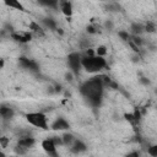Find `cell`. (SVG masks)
<instances>
[{
    "label": "cell",
    "instance_id": "cell-1",
    "mask_svg": "<svg viewBox=\"0 0 157 157\" xmlns=\"http://www.w3.org/2000/svg\"><path fill=\"white\" fill-rule=\"evenodd\" d=\"M81 94L94 107L101 104L102 101V92H103V82L101 80V76L93 77L90 81H86L81 88H80Z\"/></svg>",
    "mask_w": 157,
    "mask_h": 157
},
{
    "label": "cell",
    "instance_id": "cell-2",
    "mask_svg": "<svg viewBox=\"0 0 157 157\" xmlns=\"http://www.w3.org/2000/svg\"><path fill=\"white\" fill-rule=\"evenodd\" d=\"M82 66L86 69V71L88 72H97L99 71L101 69L105 67L107 63H105V59L103 56H83L82 58V61H81Z\"/></svg>",
    "mask_w": 157,
    "mask_h": 157
},
{
    "label": "cell",
    "instance_id": "cell-3",
    "mask_svg": "<svg viewBox=\"0 0 157 157\" xmlns=\"http://www.w3.org/2000/svg\"><path fill=\"white\" fill-rule=\"evenodd\" d=\"M26 120L37 128H40L43 130L48 129V123H47V117L45 114L40 113V112H34V113H28L26 114Z\"/></svg>",
    "mask_w": 157,
    "mask_h": 157
},
{
    "label": "cell",
    "instance_id": "cell-4",
    "mask_svg": "<svg viewBox=\"0 0 157 157\" xmlns=\"http://www.w3.org/2000/svg\"><path fill=\"white\" fill-rule=\"evenodd\" d=\"M81 61H82V56H81L78 53H71V54H69V56H67L69 67H70L74 72H77L78 69H80V66H82Z\"/></svg>",
    "mask_w": 157,
    "mask_h": 157
},
{
    "label": "cell",
    "instance_id": "cell-5",
    "mask_svg": "<svg viewBox=\"0 0 157 157\" xmlns=\"http://www.w3.org/2000/svg\"><path fill=\"white\" fill-rule=\"evenodd\" d=\"M42 148L52 157H59L58 153H56V146L55 144L50 140V139H45L42 141Z\"/></svg>",
    "mask_w": 157,
    "mask_h": 157
},
{
    "label": "cell",
    "instance_id": "cell-6",
    "mask_svg": "<svg viewBox=\"0 0 157 157\" xmlns=\"http://www.w3.org/2000/svg\"><path fill=\"white\" fill-rule=\"evenodd\" d=\"M18 64L23 67V69H28L31 71H38V65L36 61L31 60V59H27L25 56H21L18 58Z\"/></svg>",
    "mask_w": 157,
    "mask_h": 157
},
{
    "label": "cell",
    "instance_id": "cell-7",
    "mask_svg": "<svg viewBox=\"0 0 157 157\" xmlns=\"http://www.w3.org/2000/svg\"><path fill=\"white\" fill-rule=\"evenodd\" d=\"M69 128H70V124L64 118H58L52 124V129L53 130H67Z\"/></svg>",
    "mask_w": 157,
    "mask_h": 157
},
{
    "label": "cell",
    "instance_id": "cell-8",
    "mask_svg": "<svg viewBox=\"0 0 157 157\" xmlns=\"http://www.w3.org/2000/svg\"><path fill=\"white\" fill-rule=\"evenodd\" d=\"M11 38L16 42L26 43V42H29L32 39V36H31V33H27V32H25V33H16L15 32V33L11 34Z\"/></svg>",
    "mask_w": 157,
    "mask_h": 157
},
{
    "label": "cell",
    "instance_id": "cell-9",
    "mask_svg": "<svg viewBox=\"0 0 157 157\" xmlns=\"http://www.w3.org/2000/svg\"><path fill=\"white\" fill-rule=\"evenodd\" d=\"M70 150L74 153H81V152H85L87 150V147H86V145L81 140H75V142L71 145V148Z\"/></svg>",
    "mask_w": 157,
    "mask_h": 157
},
{
    "label": "cell",
    "instance_id": "cell-10",
    "mask_svg": "<svg viewBox=\"0 0 157 157\" xmlns=\"http://www.w3.org/2000/svg\"><path fill=\"white\" fill-rule=\"evenodd\" d=\"M34 144H36V140H34L32 136H28V137H21V139L18 140V144H17V145H20V146H22V147H25V148H29V147H32Z\"/></svg>",
    "mask_w": 157,
    "mask_h": 157
},
{
    "label": "cell",
    "instance_id": "cell-11",
    "mask_svg": "<svg viewBox=\"0 0 157 157\" xmlns=\"http://www.w3.org/2000/svg\"><path fill=\"white\" fill-rule=\"evenodd\" d=\"M60 7H61V12H63L66 17H71V15H72V5H71L70 1L60 2Z\"/></svg>",
    "mask_w": 157,
    "mask_h": 157
},
{
    "label": "cell",
    "instance_id": "cell-12",
    "mask_svg": "<svg viewBox=\"0 0 157 157\" xmlns=\"http://www.w3.org/2000/svg\"><path fill=\"white\" fill-rule=\"evenodd\" d=\"M0 114H1V117H2L4 119H10V118L13 117V110H12L11 108H7V107L2 105V107L0 108Z\"/></svg>",
    "mask_w": 157,
    "mask_h": 157
},
{
    "label": "cell",
    "instance_id": "cell-13",
    "mask_svg": "<svg viewBox=\"0 0 157 157\" xmlns=\"http://www.w3.org/2000/svg\"><path fill=\"white\" fill-rule=\"evenodd\" d=\"M5 5H7V6H10V7H13V9H16V10H21V11L25 10L23 5H22L20 1H17V0H5Z\"/></svg>",
    "mask_w": 157,
    "mask_h": 157
},
{
    "label": "cell",
    "instance_id": "cell-14",
    "mask_svg": "<svg viewBox=\"0 0 157 157\" xmlns=\"http://www.w3.org/2000/svg\"><path fill=\"white\" fill-rule=\"evenodd\" d=\"M61 139H63V142H64V145H69V146H71L74 142H75V136L72 135V134H70V132H65L63 136H61Z\"/></svg>",
    "mask_w": 157,
    "mask_h": 157
},
{
    "label": "cell",
    "instance_id": "cell-15",
    "mask_svg": "<svg viewBox=\"0 0 157 157\" xmlns=\"http://www.w3.org/2000/svg\"><path fill=\"white\" fill-rule=\"evenodd\" d=\"M131 29H132L134 34L137 36V34H140V33H142L145 31V27L142 25H140V23H132L131 25Z\"/></svg>",
    "mask_w": 157,
    "mask_h": 157
},
{
    "label": "cell",
    "instance_id": "cell-16",
    "mask_svg": "<svg viewBox=\"0 0 157 157\" xmlns=\"http://www.w3.org/2000/svg\"><path fill=\"white\" fill-rule=\"evenodd\" d=\"M29 29L34 31V32H36V33H38L39 36H43V34H44V33H43L42 27H40L37 22H31V23H29Z\"/></svg>",
    "mask_w": 157,
    "mask_h": 157
},
{
    "label": "cell",
    "instance_id": "cell-17",
    "mask_svg": "<svg viewBox=\"0 0 157 157\" xmlns=\"http://www.w3.org/2000/svg\"><path fill=\"white\" fill-rule=\"evenodd\" d=\"M124 118H125V120H128L130 124H136V123H137V120H136L134 113H125V114H124Z\"/></svg>",
    "mask_w": 157,
    "mask_h": 157
},
{
    "label": "cell",
    "instance_id": "cell-18",
    "mask_svg": "<svg viewBox=\"0 0 157 157\" xmlns=\"http://www.w3.org/2000/svg\"><path fill=\"white\" fill-rule=\"evenodd\" d=\"M107 54V48L104 45H99L97 49H96V55L97 56H104Z\"/></svg>",
    "mask_w": 157,
    "mask_h": 157
},
{
    "label": "cell",
    "instance_id": "cell-19",
    "mask_svg": "<svg viewBox=\"0 0 157 157\" xmlns=\"http://www.w3.org/2000/svg\"><path fill=\"white\" fill-rule=\"evenodd\" d=\"M147 153L151 157H157V145H152L147 148Z\"/></svg>",
    "mask_w": 157,
    "mask_h": 157
},
{
    "label": "cell",
    "instance_id": "cell-20",
    "mask_svg": "<svg viewBox=\"0 0 157 157\" xmlns=\"http://www.w3.org/2000/svg\"><path fill=\"white\" fill-rule=\"evenodd\" d=\"M43 22H44V25H45L47 27H49L50 29H55V22H54L52 18H45V20H43Z\"/></svg>",
    "mask_w": 157,
    "mask_h": 157
},
{
    "label": "cell",
    "instance_id": "cell-21",
    "mask_svg": "<svg viewBox=\"0 0 157 157\" xmlns=\"http://www.w3.org/2000/svg\"><path fill=\"white\" fill-rule=\"evenodd\" d=\"M118 36H119L123 40H128V42H129V40H130V38H131V37H130V34H129L128 32H125V31H119V32H118Z\"/></svg>",
    "mask_w": 157,
    "mask_h": 157
},
{
    "label": "cell",
    "instance_id": "cell-22",
    "mask_svg": "<svg viewBox=\"0 0 157 157\" xmlns=\"http://www.w3.org/2000/svg\"><path fill=\"white\" fill-rule=\"evenodd\" d=\"M9 144H10V139H9V137H6V136L0 137V146H1L2 148H6Z\"/></svg>",
    "mask_w": 157,
    "mask_h": 157
},
{
    "label": "cell",
    "instance_id": "cell-23",
    "mask_svg": "<svg viewBox=\"0 0 157 157\" xmlns=\"http://www.w3.org/2000/svg\"><path fill=\"white\" fill-rule=\"evenodd\" d=\"M145 31H146V32H150V33L155 32V25L151 23V22H147V23L145 25Z\"/></svg>",
    "mask_w": 157,
    "mask_h": 157
},
{
    "label": "cell",
    "instance_id": "cell-24",
    "mask_svg": "<svg viewBox=\"0 0 157 157\" xmlns=\"http://www.w3.org/2000/svg\"><path fill=\"white\" fill-rule=\"evenodd\" d=\"M40 4L45 5V6H50V7H56L58 6V1L53 0V1H40Z\"/></svg>",
    "mask_w": 157,
    "mask_h": 157
},
{
    "label": "cell",
    "instance_id": "cell-25",
    "mask_svg": "<svg viewBox=\"0 0 157 157\" xmlns=\"http://www.w3.org/2000/svg\"><path fill=\"white\" fill-rule=\"evenodd\" d=\"M50 140L55 144V146H58V145H64V142H63V139L61 137H58V136H53V137H50Z\"/></svg>",
    "mask_w": 157,
    "mask_h": 157
},
{
    "label": "cell",
    "instance_id": "cell-26",
    "mask_svg": "<svg viewBox=\"0 0 157 157\" xmlns=\"http://www.w3.org/2000/svg\"><path fill=\"white\" fill-rule=\"evenodd\" d=\"M15 151H16V153H18V155H25V153H26V151H27V148H25V147H22V146H20V145H17V146L15 147Z\"/></svg>",
    "mask_w": 157,
    "mask_h": 157
},
{
    "label": "cell",
    "instance_id": "cell-27",
    "mask_svg": "<svg viewBox=\"0 0 157 157\" xmlns=\"http://www.w3.org/2000/svg\"><path fill=\"white\" fill-rule=\"evenodd\" d=\"M134 115H135V118H136V120L139 121L140 120V118H141V113H140V110L136 108L135 110H134Z\"/></svg>",
    "mask_w": 157,
    "mask_h": 157
},
{
    "label": "cell",
    "instance_id": "cell-28",
    "mask_svg": "<svg viewBox=\"0 0 157 157\" xmlns=\"http://www.w3.org/2000/svg\"><path fill=\"white\" fill-rule=\"evenodd\" d=\"M65 78H66V81H72V80H74L72 72H66V74H65Z\"/></svg>",
    "mask_w": 157,
    "mask_h": 157
},
{
    "label": "cell",
    "instance_id": "cell-29",
    "mask_svg": "<svg viewBox=\"0 0 157 157\" xmlns=\"http://www.w3.org/2000/svg\"><path fill=\"white\" fill-rule=\"evenodd\" d=\"M125 157H139V152H135V151H132V152L128 153Z\"/></svg>",
    "mask_w": 157,
    "mask_h": 157
},
{
    "label": "cell",
    "instance_id": "cell-30",
    "mask_svg": "<svg viewBox=\"0 0 157 157\" xmlns=\"http://www.w3.org/2000/svg\"><path fill=\"white\" fill-rule=\"evenodd\" d=\"M87 32L93 34V33H96V29H94V27H93V26H87Z\"/></svg>",
    "mask_w": 157,
    "mask_h": 157
},
{
    "label": "cell",
    "instance_id": "cell-31",
    "mask_svg": "<svg viewBox=\"0 0 157 157\" xmlns=\"http://www.w3.org/2000/svg\"><path fill=\"white\" fill-rule=\"evenodd\" d=\"M104 26H105L107 28H109V29H112V28H113V23H112L110 21H107V22L104 23Z\"/></svg>",
    "mask_w": 157,
    "mask_h": 157
},
{
    "label": "cell",
    "instance_id": "cell-32",
    "mask_svg": "<svg viewBox=\"0 0 157 157\" xmlns=\"http://www.w3.org/2000/svg\"><path fill=\"white\" fill-rule=\"evenodd\" d=\"M140 81H141L142 83H145V85H148V83H150V81H148L147 78H145V77H141V80H140Z\"/></svg>",
    "mask_w": 157,
    "mask_h": 157
},
{
    "label": "cell",
    "instance_id": "cell-33",
    "mask_svg": "<svg viewBox=\"0 0 157 157\" xmlns=\"http://www.w3.org/2000/svg\"><path fill=\"white\" fill-rule=\"evenodd\" d=\"M4 66H5V60L0 59V69H4Z\"/></svg>",
    "mask_w": 157,
    "mask_h": 157
},
{
    "label": "cell",
    "instance_id": "cell-34",
    "mask_svg": "<svg viewBox=\"0 0 157 157\" xmlns=\"http://www.w3.org/2000/svg\"><path fill=\"white\" fill-rule=\"evenodd\" d=\"M0 157H6V156H5V153H4V152H0Z\"/></svg>",
    "mask_w": 157,
    "mask_h": 157
},
{
    "label": "cell",
    "instance_id": "cell-35",
    "mask_svg": "<svg viewBox=\"0 0 157 157\" xmlns=\"http://www.w3.org/2000/svg\"><path fill=\"white\" fill-rule=\"evenodd\" d=\"M10 157H17V156H10Z\"/></svg>",
    "mask_w": 157,
    "mask_h": 157
},
{
    "label": "cell",
    "instance_id": "cell-36",
    "mask_svg": "<svg viewBox=\"0 0 157 157\" xmlns=\"http://www.w3.org/2000/svg\"><path fill=\"white\" fill-rule=\"evenodd\" d=\"M156 93H157V90H156Z\"/></svg>",
    "mask_w": 157,
    "mask_h": 157
}]
</instances>
